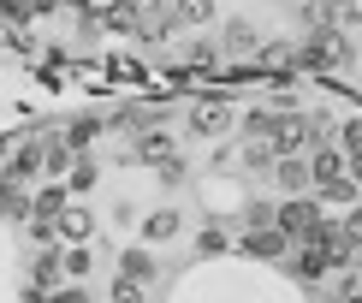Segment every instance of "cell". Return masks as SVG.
Instances as JSON below:
<instances>
[{
	"label": "cell",
	"mask_w": 362,
	"mask_h": 303,
	"mask_svg": "<svg viewBox=\"0 0 362 303\" xmlns=\"http://www.w3.org/2000/svg\"><path fill=\"white\" fill-rule=\"evenodd\" d=\"M178 226H185V215H178L173 202L148 208V215H143V244H173V238H178Z\"/></svg>",
	"instance_id": "cell-7"
},
{
	"label": "cell",
	"mask_w": 362,
	"mask_h": 303,
	"mask_svg": "<svg viewBox=\"0 0 362 303\" xmlns=\"http://www.w3.org/2000/svg\"><path fill=\"white\" fill-rule=\"evenodd\" d=\"M339 232H344V244H351V250H362V202H356L351 215L339 220Z\"/></svg>",
	"instance_id": "cell-21"
},
{
	"label": "cell",
	"mask_w": 362,
	"mask_h": 303,
	"mask_svg": "<svg viewBox=\"0 0 362 303\" xmlns=\"http://www.w3.org/2000/svg\"><path fill=\"white\" fill-rule=\"evenodd\" d=\"M113 280H131V285H155L160 280V262H155V250L148 244H131L125 256H119V274Z\"/></svg>",
	"instance_id": "cell-6"
},
{
	"label": "cell",
	"mask_w": 362,
	"mask_h": 303,
	"mask_svg": "<svg viewBox=\"0 0 362 303\" xmlns=\"http://www.w3.org/2000/svg\"><path fill=\"white\" fill-rule=\"evenodd\" d=\"M89 143H95V119H78V125L66 131V149L71 155H89Z\"/></svg>",
	"instance_id": "cell-19"
},
{
	"label": "cell",
	"mask_w": 362,
	"mask_h": 303,
	"mask_svg": "<svg viewBox=\"0 0 362 303\" xmlns=\"http://www.w3.org/2000/svg\"><path fill=\"white\" fill-rule=\"evenodd\" d=\"M351 178H356V190H362V155H356V161H351Z\"/></svg>",
	"instance_id": "cell-23"
},
{
	"label": "cell",
	"mask_w": 362,
	"mask_h": 303,
	"mask_svg": "<svg viewBox=\"0 0 362 303\" xmlns=\"http://www.w3.org/2000/svg\"><path fill=\"white\" fill-rule=\"evenodd\" d=\"M173 12H178V24H196V30H208L220 18V0H173Z\"/></svg>",
	"instance_id": "cell-13"
},
{
	"label": "cell",
	"mask_w": 362,
	"mask_h": 303,
	"mask_svg": "<svg viewBox=\"0 0 362 303\" xmlns=\"http://www.w3.org/2000/svg\"><path fill=\"white\" fill-rule=\"evenodd\" d=\"M137 161L167 166V161H178V149H173V137H167V131H143V137H137Z\"/></svg>",
	"instance_id": "cell-12"
},
{
	"label": "cell",
	"mask_w": 362,
	"mask_h": 303,
	"mask_svg": "<svg viewBox=\"0 0 362 303\" xmlns=\"http://www.w3.org/2000/svg\"><path fill=\"white\" fill-rule=\"evenodd\" d=\"M226 244H232V232H226L220 220H214V226H202V232H196V250H202V256H220Z\"/></svg>",
	"instance_id": "cell-17"
},
{
	"label": "cell",
	"mask_w": 362,
	"mask_h": 303,
	"mask_svg": "<svg viewBox=\"0 0 362 303\" xmlns=\"http://www.w3.org/2000/svg\"><path fill=\"white\" fill-rule=\"evenodd\" d=\"M232 108H226V101H196L190 108V137L196 143H214V137H226V131H232Z\"/></svg>",
	"instance_id": "cell-3"
},
{
	"label": "cell",
	"mask_w": 362,
	"mask_h": 303,
	"mask_svg": "<svg viewBox=\"0 0 362 303\" xmlns=\"http://www.w3.org/2000/svg\"><path fill=\"white\" fill-rule=\"evenodd\" d=\"M274 190H285V196H309V155H285V161L274 166Z\"/></svg>",
	"instance_id": "cell-9"
},
{
	"label": "cell",
	"mask_w": 362,
	"mask_h": 303,
	"mask_svg": "<svg viewBox=\"0 0 362 303\" xmlns=\"http://www.w3.org/2000/svg\"><path fill=\"white\" fill-rule=\"evenodd\" d=\"M36 166H48V149H42V143H24L18 155L6 161V178H12V185H30V178H36Z\"/></svg>",
	"instance_id": "cell-11"
},
{
	"label": "cell",
	"mask_w": 362,
	"mask_h": 303,
	"mask_svg": "<svg viewBox=\"0 0 362 303\" xmlns=\"http://www.w3.org/2000/svg\"><path fill=\"white\" fill-rule=\"evenodd\" d=\"M71 208V190H66V178H54V185H42L36 196H30V220H59Z\"/></svg>",
	"instance_id": "cell-8"
},
{
	"label": "cell",
	"mask_w": 362,
	"mask_h": 303,
	"mask_svg": "<svg viewBox=\"0 0 362 303\" xmlns=\"http://www.w3.org/2000/svg\"><path fill=\"white\" fill-rule=\"evenodd\" d=\"M315 226H321V196H285L279 202V232L291 238V244H303Z\"/></svg>",
	"instance_id": "cell-2"
},
{
	"label": "cell",
	"mask_w": 362,
	"mask_h": 303,
	"mask_svg": "<svg viewBox=\"0 0 362 303\" xmlns=\"http://www.w3.org/2000/svg\"><path fill=\"white\" fill-rule=\"evenodd\" d=\"M89 274V244H66V285H83Z\"/></svg>",
	"instance_id": "cell-16"
},
{
	"label": "cell",
	"mask_w": 362,
	"mask_h": 303,
	"mask_svg": "<svg viewBox=\"0 0 362 303\" xmlns=\"http://www.w3.org/2000/svg\"><path fill=\"white\" fill-rule=\"evenodd\" d=\"M238 250L255 256V262H291V250H297V244L279 232V226H262V232H244V238H238Z\"/></svg>",
	"instance_id": "cell-4"
},
{
	"label": "cell",
	"mask_w": 362,
	"mask_h": 303,
	"mask_svg": "<svg viewBox=\"0 0 362 303\" xmlns=\"http://www.w3.org/2000/svg\"><path fill=\"white\" fill-rule=\"evenodd\" d=\"M48 303H89L83 285H59V292H48Z\"/></svg>",
	"instance_id": "cell-22"
},
{
	"label": "cell",
	"mask_w": 362,
	"mask_h": 303,
	"mask_svg": "<svg viewBox=\"0 0 362 303\" xmlns=\"http://www.w3.org/2000/svg\"><path fill=\"white\" fill-rule=\"evenodd\" d=\"M220 54H238V59H255V54H262V30H255L250 18H226L220 24Z\"/></svg>",
	"instance_id": "cell-5"
},
{
	"label": "cell",
	"mask_w": 362,
	"mask_h": 303,
	"mask_svg": "<svg viewBox=\"0 0 362 303\" xmlns=\"http://www.w3.org/2000/svg\"><path fill=\"white\" fill-rule=\"evenodd\" d=\"M107 303H148V285H131V280H113Z\"/></svg>",
	"instance_id": "cell-20"
},
{
	"label": "cell",
	"mask_w": 362,
	"mask_h": 303,
	"mask_svg": "<svg viewBox=\"0 0 362 303\" xmlns=\"http://www.w3.org/2000/svg\"><path fill=\"white\" fill-rule=\"evenodd\" d=\"M54 226H59V244H89V232H95V215H89L83 202H71Z\"/></svg>",
	"instance_id": "cell-10"
},
{
	"label": "cell",
	"mask_w": 362,
	"mask_h": 303,
	"mask_svg": "<svg viewBox=\"0 0 362 303\" xmlns=\"http://www.w3.org/2000/svg\"><path fill=\"white\" fill-rule=\"evenodd\" d=\"M333 143L356 161V155H362V119H339V137H333Z\"/></svg>",
	"instance_id": "cell-18"
},
{
	"label": "cell",
	"mask_w": 362,
	"mask_h": 303,
	"mask_svg": "<svg viewBox=\"0 0 362 303\" xmlns=\"http://www.w3.org/2000/svg\"><path fill=\"white\" fill-rule=\"evenodd\" d=\"M95 178H101V166L89 161V155H78V166L66 173V190H71V196H83V190H95Z\"/></svg>",
	"instance_id": "cell-15"
},
{
	"label": "cell",
	"mask_w": 362,
	"mask_h": 303,
	"mask_svg": "<svg viewBox=\"0 0 362 303\" xmlns=\"http://www.w3.org/2000/svg\"><path fill=\"white\" fill-rule=\"evenodd\" d=\"M297 54H303V72H344V66L356 59L351 30H303Z\"/></svg>",
	"instance_id": "cell-1"
},
{
	"label": "cell",
	"mask_w": 362,
	"mask_h": 303,
	"mask_svg": "<svg viewBox=\"0 0 362 303\" xmlns=\"http://www.w3.org/2000/svg\"><path fill=\"white\" fill-rule=\"evenodd\" d=\"M244 166H250V173H262V178H274V166H279L274 143H244Z\"/></svg>",
	"instance_id": "cell-14"
}]
</instances>
